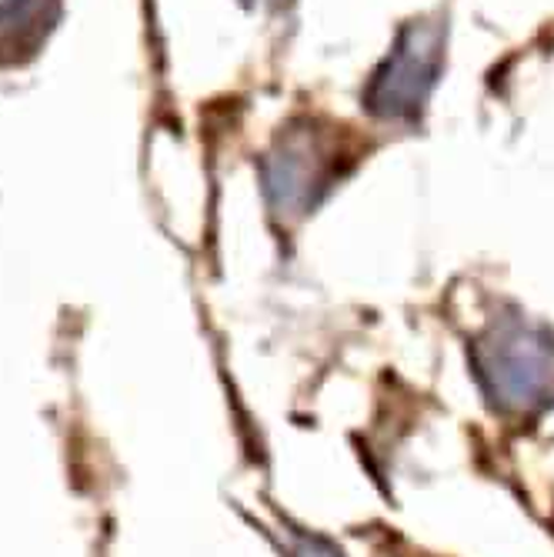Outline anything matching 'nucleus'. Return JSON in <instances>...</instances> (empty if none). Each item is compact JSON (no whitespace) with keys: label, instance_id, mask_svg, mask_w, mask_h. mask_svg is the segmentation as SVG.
Returning a JSON list of instances; mask_svg holds the SVG:
<instances>
[{"label":"nucleus","instance_id":"nucleus-3","mask_svg":"<svg viewBox=\"0 0 554 557\" xmlns=\"http://www.w3.org/2000/svg\"><path fill=\"white\" fill-rule=\"evenodd\" d=\"M331 164L324 147L311 134L287 137L264 168V184L274 211L305 214L318 205V197L331 187Z\"/></svg>","mask_w":554,"mask_h":557},{"label":"nucleus","instance_id":"nucleus-1","mask_svg":"<svg viewBox=\"0 0 554 557\" xmlns=\"http://www.w3.org/2000/svg\"><path fill=\"white\" fill-rule=\"evenodd\" d=\"M478 374L501 411H531L554 394V344L528 324H512L478 344Z\"/></svg>","mask_w":554,"mask_h":557},{"label":"nucleus","instance_id":"nucleus-2","mask_svg":"<svg viewBox=\"0 0 554 557\" xmlns=\"http://www.w3.org/2000/svg\"><path fill=\"white\" fill-rule=\"evenodd\" d=\"M441 67V27L408 24L401 30L387 61L368 84V108L384 121L415 117L438 81Z\"/></svg>","mask_w":554,"mask_h":557},{"label":"nucleus","instance_id":"nucleus-4","mask_svg":"<svg viewBox=\"0 0 554 557\" xmlns=\"http://www.w3.org/2000/svg\"><path fill=\"white\" fill-rule=\"evenodd\" d=\"M297 557H337L334 550H328L324 544H315V541H305L297 547Z\"/></svg>","mask_w":554,"mask_h":557}]
</instances>
